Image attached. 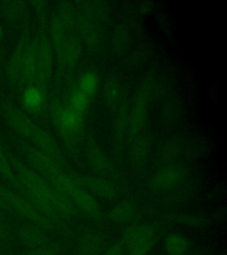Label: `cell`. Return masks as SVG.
I'll return each mask as SVG.
<instances>
[{"label": "cell", "mask_w": 227, "mask_h": 255, "mask_svg": "<svg viewBox=\"0 0 227 255\" xmlns=\"http://www.w3.org/2000/svg\"><path fill=\"white\" fill-rule=\"evenodd\" d=\"M8 159L21 185V195L41 214L54 223L60 217L76 215L78 209L42 175L14 156L8 157Z\"/></svg>", "instance_id": "6da1fadb"}, {"label": "cell", "mask_w": 227, "mask_h": 255, "mask_svg": "<svg viewBox=\"0 0 227 255\" xmlns=\"http://www.w3.org/2000/svg\"><path fill=\"white\" fill-rule=\"evenodd\" d=\"M28 161L35 171L42 175L61 195L70 200L77 209L94 219L103 217V211L99 202L76 183L71 174L64 171L60 163L37 149L28 153Z\"/></svg>", "instance_id": "7a4b0ae2"}, {"label": "cell", "mask_w": 227, "mask_h": 255, "mask_svg": "<svg viewBox=\"0 0 227 255\" xmlns=\"http://www.w3.org/2000/svg\"><path fill=\"white\" fill-rule=\"evenodd\" d=\"M4 118L12 129L25 139L29 140L35 147L61 164L63 158L59 143L44 128L35 124L25 113L11 104L4 108Z\"/></svg>", "instance_id": "3957f363"}, {"label": "cell", "mask_w": 227, "mask_h": 255, "mask_svg": "<svg viewBox=\"0 0 227 255\" xmlns=\"http://www.w3.org/2000/svg\"><path fill=\"white\" fill-rule=\"evenodd\" d=\"M156 93V82L147 78L141 83L136 92L132 108L129 111L128 136L134 139L140 135L148 118V108Z\"/></svg>", "instance_id": "277c9868"}, {"label": "cell", "mask_w": 227, "mask_h": 255, "mask_svg": "<svg viewBox=\"0 0 227 255\" xmlns=\"http://www.w3.org/2000/svg\"><path fill=\"white\" fill-rule=\"evenodd\" d=\"M6 202L9 212L30 222L32 224L44 229L53 230L54 223L41 214L25 197L8 189L6 191Z\"/></svg>", "instance_id": "5b68a950"}, {"label": "cell", "mask_w": 227, "mask_h": 255, "mask_svg": "<svg viewBox=\"0 0 227 255\" xmlns=\"http://www.w3.org/2000/svg\"><path fill=\"white\" fill-rule=\"evenodd\" d=\"M36 56H37V68H36V86L43 89L47 85L52 78L53 71V51L49 40V36L45 33L40 34L36 37Z\"/></svg>", "instance_id": "8992f818"}, {"label": "cell", "mask_w": 227, "mask_h": 255, "mask_svg": "<svg viewBox=\"0 0 227 255\" xmlns=\"http://www.w3.org/2000/svg\"><path fill=\"white\" fill-rule=\"evenodd\" d=\"M53 120L61 135L69 140L76 139L83 128V116L69 108L56 106L52 110Z\"/></svg>", "instance_id": "52a82bcc"}, {"label": "cell", "mask_w": 227, "mask_h": 255, "mask_svg": "<svg viewBox=\"0 0 227 255\" xmlns=\"http://www.w3.org/2000/svg\"><path fill=\"white\" fill-rule=\"evenodd\" d=\"M76 183L84 190L104 199H113L119 195V190L115 183L103 177L92 175H72Z\"/></svg>", "instance_id": "ba28073f"}, {"label": "cell", "mask_w": 227, "mask_h": 255, "mask_svg": "<svg viewBox=\"0 0 227 255\" xmlns=\"http://www.w3.org/2000/svg\"><path fill=\"white\" fill-rule=\"evenodd\" d=\"M76 20L81 37L89 49L93 52H100V50H102L103 39L100 25L85 15L83 12H80Z\"/></svg>", "instance_id": "9c48e42d"}, {"label": "cell", "mask_w": 227, "mask_h": 255, "mask_svg": "<svg viewBox=\"0 0 227 255\" xmlns=\"http://www.w3.org/2000/svg\"><path fill=\"white\" fill-rule=\"evenodd\" d=\"M185 175V170L182 167L168 165L162 167L153 175L151 186L156 191L170 190L182 183Z\"/></svg>", "instance_id": "30bf717a"}, {"label": "cell", "mask_w": 227, "mask_h": 255, "mask_svg": "<svg viewBox=\"0 0 227 255\" xmlns=\"http://www.w3.org/2000/svg\"><path fill=\"white\" fill-rule=\"evenodd\" d=\"M28 36H22L14 48L6 65V76L13 84H21Z\"/></svg>", "instance_id": "8fae6325"}, {"label": "cell", "mask_w": 227, "mask_h": 255, "mask_svg": "<svg viewBox=\"0 0 227 255\" xmlns=\"http://www.w3.org/2000/svg\"><path fill=\"white\" fill-rule=\"evenodd\" d=\"M86 155L89 163L97 171L102 174H109L113 171L111 161L93 136L88 138L86 143Z\"/></svg>", "instance_id": "7c38bea8"}, {"label": "cell", "mask_w": 227, "mask_h": 255, "mask_svg": "<svg viewBox=\"0 0 227 255\" xmlns=\"http://www.w3.org/2000/svg\"><path fill=\"white\" fill-rule=\"evenodd\" d=\"M16 235L20 243L28 249L39 247L48 242L47 235L45 234L44 229L35 224L21 225L17 229Z\"/></svg>", "instance_id": "4fadbf2b"}, {"label": "cell", "mask_w": 227, "mask_h": 255, "mask_svg": "<svg viewBox=\"0 0 227 255\" xmlns=\"http://www.w3.org/2000/svg\"><path fill=\"white\" fill-rule=\"evenodd\" d=\"M156 239V230L151 225H135L128 228L122 238L126 249L144 243L150 239Z\"/></svg>", "instance_id": "5bb4252c"}, {"label": "cell", "mask_w": 227, "mask_h": 255, "mask_svg": "<svg viewBox=\"0 0 227 255\" xmlns=\"http://www.w3.org/2000/svg\"><path fill=\"white\" fill-rule=\"evenodd\" d=\"M36 68H37V56H36V38L28 39L25 60H24L23 71L21 84L27 86L36 84Z\"/></svg>", "instance_id": "9a60e30c"}, {"label": "cell", "mask_w": 227, "mask_h": 255, "mask_svg": "<svg viewBox=\"0 0 227 255\" xmlns=\"http://www.w3.org/2000/svg\"><path fill=\"white\" fill-rule=\"evenodd\" d=\"M129 110L126 104H121L117 108L116 119L113 128V143L116 150H122L125 138L128 136Z\"/></svg>", "instance_id": "2e32d148"}, {"label": "cell", "mask_w": 227, "mask_h": 255, "mask_svg": "<svg viewBox=\"0 0 227 255\" xmlns=\"http://www.w3.org/2000/svg\"><path fill=\"white\" fill-rule=\"evenodd\" d=\"M68 28L67 25L64 23L63 20H61L60 16L55 13L51 20L50 24V36L49 40L52 45V51L55 52L57 58L60 57L64 45L66 44V41L68 39Z\"/></svg>", "instance_id": "e0dca14e"}, {"label": "cell", "mask_w": 227, "mask_h": 255, "mask_svg": "<svg viewBox=\"0 0 227 255\" xmlns=\"http://www.w3.org/2000/svg\"><path fill=\"white\" fill-rule=\"evenodd\" d=\"M82 56V44L76 36H68L63 50L58 58L60 65L66 68H74L79 62Z\"/></svg>", "instance_id": "ac0fdd59"}, {"label": "cell", "mask_w": 227, "mask_h": 255, "mask_svg": "<svg viewBox=\"0 0 227 255\" xmlns=\"http://www.w3.org/2000/svg\"><path fill=\"white\" fill-rule=\"evenodd\" d=\"M132 143L130 159L135 167H143L147 162L150 151V141L147 135H138Z\"/></svg>", "instance_id": "d6986e66"}, {"label": "cell", "mask_w": 227, "mask_h": 255, "mask_svg": "<svg viewBox=\"0 0 227 255\" xmlns=\"http://www.w3.org/2000/svg\"><path fill=\"white\" fill-rule=\"evenodd\" d=\"M137 206L132 200H124L112 207L108 211V218L112 223H125L135 216Z\"/></svg>", "instance_id": "ffe728a7"}, {"label": "cell", "mask_w": 227, "mask_h": 255, "mask_svg": "<svg viewBox=\"0 0 227 255\" xmlns=\"http://www.w3.org/2000/svg\"><path fill=\"white\" fill-rule=\"evenodd\" d=\"M104 100L106 106L112 110H116L122 104L123 90L119 81L115 76L109 77L106 81L104 86Z\"/></svg>", "instance_id": "44dd1931"}, {"label": "cell", "mask_w": 227, "mask_h": 255, "mask_svg": "<svg viewBox=\"0 0 227 255\" xmlns=\"http://www.w3.org/2000/svg\"><path fill=\"white\" fill-rule=\"evenodd\" d=\"M103 249V239L95 233L84 234L80 238L77 244L80 255H100Z\"/></svg>", "instance_id": "7402d4cb"}, {"label": "cell", "mask_w": 227, "mask_h": 255, "mask_svg": "<svg viewBox=\"0 0 227 255\" xmlns=\"http://www.w3.org/2000/svg\"><path fill=\"white\" fill-rule=\"evenodd\" d=\"M44 93L42 89L36 85L28 86L22 95L24 107L31 112L39 111L44 105Z\"/></svg>", "instance_id": "603a6c76"}, {"label": "cell", "mask_w": 227, "mask_h": 255, "mask_svg": "<svg viewBox=\"0 0 227 255\" xmlns=\"http://www.w3.org/2000/svg\"><path fill=\"white\" fill-rule=\"evenodd\" d=\"M189 247L188 239L178 233L168 236L164 242V249L168 255H186Z\"/></svg>", "instance_id": "cb8c5ba5"}, {"label": "cell", "mask_w": 227, "mask_h": 255, "mask_svg": "<svg viewBox=\"0 0 227 255\" xmlns=\"http://www.w3.org/2000/svg\"><path fill=\"white\" fill-rule=\"evenodd\" d=\"M182 149V143L180 139H174L169 141L164 144L163 147L161 148V151L159 152V160L161 162H172L173 159H176L177 157L181 152Z\"/></svg>", "instance_id": "d4e9b609"}, {"label": "cell", "mask_w": 227, "mask_h": 255, "mask_svg": "<svg viewBox=\"0 0 227 255\" xmlns=\"http://www.w3.org/2000/svg\"><path fill=\"white\" fill-rule=\"evenodd\" d=\"M99 87V77L94 72L84 73L79 80L80 92L91 98L98 90Z\"/></svg>", "instance_id": "484cf974"}, {"label": "cell", "mask_w": 227, "mask_h": 255, "mask_svg": "<svg viewBox=\"0 0 227 255\" xmlns=\"http://www.w3.org/2000/svg\"><path fill=\"white\" fill-rule=\"evenodd\" d=\"M130 32L124 26H119L116 28L112 37V47L117 52H124L130 43Z\"/></svg>", "instance_id": "4316f807"}, {"label": "cell", "mask_w": 227, "mask_h": 255, "mask_svg": "<svg viewBox=\"0 0 227 255\" xmlns=\"http://www.w3.org/2000/svg\"><path fill=\"white\" fill-rule=\"evenodd\" d=\"M90 103V98L84 93L76 90L72 92L69 99V108L79 115H84Z\"/></svg>", "instance_id": "83f0119b"}, {"label": "cell", "mask_w": 227, "mask_h": 255, "mask_svg": "<svg viewBox=\"0 0 227 255\" xmlns=\"http://www.w3.org/2000/svg\"><path fill=\"white\" fill-rule=\"evenodd\" d=\"M173 221L179 224L190 228H204L207 225L208 221L204 216L192 214H183L174 216Z\"/></svg>", "instance_id": "f1b7e54d"}, {"label": "cell", "mask_w": 227, "mask_h": 255, "mask_svg": "<svg viewBox=\"0 0 227 255\" xmlns=\"http://www.w3.org/2000/svg\"><path fill=\"white\" fill-rule=\"evenodd\" d=\"M60 249L54 244L47 242L39 247L29 248L21 255H60Z\"/></svg>", "instance_id": "f546056e"}, {"label": "cell", "mask_w": 227, "mask_h": 255, "mask_svg": "<svg viewBox=\"0 0 227 255\" xmlns=\"http://www.w3.org/2000/svg\"><path fill=\"white\" fill-rule=\"evenodd\" d=\"M155 243H156V239H150L144 243L137 245L135 247H131L127 249L126 255H147V254L151 251Z\"/></svg>", "instance_id": "4dcf8cb0"}, {"label": "cell", "mask_w": 227, "mask_h": 255, "mask_svg": "<svg viewBox=\"0 0 227 255\" xmlns=\"http://www.w3.org/2000/svg\"><path fill=\"white\" fill-rule=\"evenodd\" d=\"M11 239L7 221L5 219L4 211L0 208V241L8 242Z\"/></svg>", "instance_id": "1f68e13d"}, {"label": "cell", "mask_w": 227, "mask_h": 255, "mask_svg": "<svg viewBox=\"0 0 227 255\" xmlns=\"http://www.w3.org/2000/svg\"><path fill=\"white\" fill-rule=\"evenodd\" d=\"M125 249L126 248L124 247V243L122 241H118L112 244L100 255H124Z\"/></svg>", "instance_id": "d6a6232c"}, {"label": "cell", "mask_w": 227, "mask_h": 255, "mask_svg": "<svg viewBox=\"0 0 227 255\" xmlns=\"http://www.w3.org/2000/svg\"><path fill=\"white\" fill-rule=\"evenodd\" d=\"M3 36H4V32H3V29H2V28L0 27V39L3 37Z\"/></svg>", "instance_id": "836d02e7"}, {"label": "cell", "mask_w": 227, "mask_h": 255, "mask_svg": "<svg viewBox=\"0 0 227 255\" xmlns=\"http://www.w3.org/2000/svg\"><path fill=\"white\" fill-rule=\"evenodd\" d=\"M3 146H2V144H1V142H0V148H2Z\"/></svg>", "instance_id": "e575fe53"}, {"label": "cell", "mask_w": 227, "mask_h": 255, "mask_svg": "<svg viewBox=\"0 0 227 255\" xmlns=\"http://www.w3.org/2000/svg\"></svg>", "instance_id": "d590c367"}]
</instances>
